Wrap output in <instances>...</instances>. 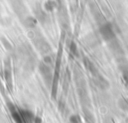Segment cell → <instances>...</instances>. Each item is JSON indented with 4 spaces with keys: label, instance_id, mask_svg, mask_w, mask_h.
Instances as JSON below:
<instances>
[{
    "label": "cell",
    "instance_id": "obj_1",
    "mask_svg": "<svg viewBox=\"0 0 128 123\" xmlns=\"http://www.w3.org/2000/svg\"><path fill=\"white\" fill-rule=\"evenodd\" d=\"M100 33H101L102 37H103L105 40H108V41L114 39V37H115V33H114L113 28H112V26H111L110 24H105V25H103V26L101 27V29H100Z\"/></svg>",
    "mask_w": 128,
    "mask_h": 123
},
{
    "label": "cell",
    "instance_id": "obj_2",
    "mask_svg": "<svg viewBox=\"0 0 128 123\" xmlns=\"http://www.w3.org/2000/svg\"><path fill=\"white\" fill-rule=\"evenodd\" d=\"M123 80H124L125 85L128 87V72H125V73L123 74Z\"/></svg>",
    "mask_w": 128,
    "mask_h": 123
}]
</instances>
